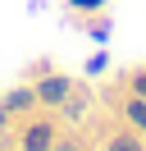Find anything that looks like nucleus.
Here are the masks:
<instances>
[{"label":"nucleus","instance_id":"nucleus-1","mask_svg":"<svg viewBox=\"0 0 146 151\" xmlns=\"http://www.w3.org/2000/svg\"><path fill=\"white\" fill-rule=\"evenodd\" d=\"M46 147H50V128H46V124L27 128V151H46Z\"/></svg>","mask_w":146,"mask_h":151},{"label":"nucleus","instance_id":"nucleus-2","mask_svg":"<svg viewBox=\"0 0 146 151\" xmlns=\"http://www.w3.org/2000/svg\"><path fill=\"white\" fill-rule=\"evenodd\" d=\"M41 96H46V101H64V83H59V78H50V83L41 87Z\"/></svg>","mask_w":146,"mask_h":151},{"label":"nucleus","instance_id":"nucleus-3","mask_svg":"<svg viewBox=\"0 0 146 151\" xmlns=\"http://www.w3.org/2000/svg\"><path fill=\"white\" fill-rule=\"evenodd\" d=\"M128 119H132V124H142V128H146V101H132V105H128Z\"/></svg>","mask_w":146,"mask_h":151},{"label":"nucleus","instance_id":"nucleus-4","mask_svg":"<svg viewBox=\"0 0 146 151\" xmlns=\"http://www.w3.org/2000/svg\"><path fill=\"white\" fill-rule=\"evenodd\" d=\"M110 151H142V147H137L132 137H114V142H110Z\"/></svg>","mask_w":146,"mask_h":151},{"label":"nucleus","instance_id":"nucleus-5","mask_svg":"<svg viewBox=\"0 0 146 151\" xmlns=\"http://www.w3.org/2000/svg\"><path fill=\"white\" fill-rule=\"evenodd\" d=\"M137 92H146V78H137Z\"/></svg>","mask_w":146,"mask_h":151}]
</instances>
